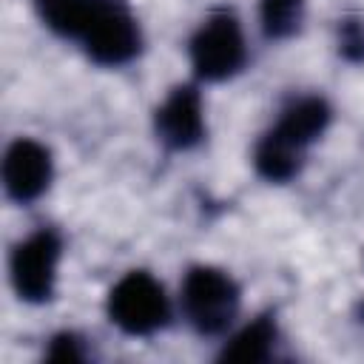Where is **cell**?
<instances>
[{
  "instance_id": "cell-14",
  "label": "cell",
  "mask_w": 364,
  "mask_h": 364,
  "mask_svg": "<svg viewBox=\"0 0 364 364\" xmlns=\"http://www.w3.org/2000/svg\"><path fill=\"white\" fill-rule=\"evenodd\" d=\"M341 46H344V54L350 57H364V31L353 23L344 26V34H341Z\"/></svg>"
},
{
  "instance_id": "cell-6",
  "label": "cell",
  "mask_w": 364,
  "mask_h": 364,
  "mask_svg": "<svg viewBox=\"0 0 364 364\" xmlns=\"http://www.w3.org/2000/svg\"><path fill=\"white\" fill-rule=\"evenodd\" d=\"M51 179V156L34 139H17L3 162V182L17 202L37 199Z\"/></svg>"
},
{
  "instance_id": "cell-8",
  "label": "cell",
  "mask_w": 364,
  "mask_h": 364,
  "mask_svg": "<svg viewBox=\"0 0 364 364\" xmlns=\"http://www.w3.org/2000/svg\"><path fill=\"white\" fill-rule=\"evenodd\" d=\"M327 119H330L327 102L318 100V97H304V100L293 102V105L282 114V119H279V125L273 128V134L282 136L284 142L296 145L299 151H304V148L327 128Z\"/></svg>"
},
{
  "instance_id": "cell-11",
  "label": "cell",
  "mask_w": 364,
  "mask_h": 364,
  "mask_svg": "<svg viewBox=\"0 0 364 364\" xmlns=\"http://www.w3.org/2000/svg\"><path fill=\"white\" fill-rule=\"evenodd\" d=\"M273 341H276L273 321L270 318H256L239 336L230 338V344L222 350V358L225 361H264L273 353Z\"/></svg>"
},
{
  "instance_id": "cell-13",
  "label": "cell",
  "mask_w": 364,
  "mask_h": 364,
  "mask_svg": "<svg viewBox=\"0 0 364 364\" xmlns=\"http://www.w3.org/2000/svg\"><path fill=\"white\" fill-rule=\"evenodd\" d=\"M48 358L54 361H80L82 353L77 347V338L74 336H60L51 341V350H48Z\"/></svg>"
},
{
  "instance_id": "cell-10",
  "label": "cell",
  "mask_w": 364,
  "mask_h": 364,
  "mask_svg": "<svg viewBox=\"0 0 364 364\" xmlns=\"http://www.w3.org/2000/svg\"><path fill=\"white\" fill-rule=\"evenodd\" d=\"M301 156H304V151L293 148L290 142H284L273 131H267L264 139L256 145V168L264 179H273V182L290 179L299 171Z\"/></svg>"
},
{
  "instance_id": "cell-7",
  "label": "cell",
  "mask_w": 364,
  "mask_h": 364,
  "mask_svg": "<svg viewBox=\"0 0 364 364\" xmlns=\"http://www.w3.org/2000/svg\"><path fill=\"white\" fill-rule=\"evenodd\" d=\"M202 102L191 85L173 88L156 111V134L171 148H191L202 139Z\"/></svg>"
},
{
  "instance_id": "cell-3",
  "label": "cell",
  "mask_w": 364,
  "mask_h": 364,
  "mask_svg": "<svg viewBox=\"0 0 364 364\" xmlns=\"http://www.w3.org/2000/svg\"><path fill=\"white\" fill-rule=\"evenodd\" d=\"M191 60L199 77L225 80L245 63V37L233 14H210L191 40Z\"/></svg>"
},
{
  "instance_id": "cell-2",
  "label": "cell",
  "mask_w": 364,
  "mask_h": 364,
  "mask_svg": "<svg viewBox=\"0 0 364 364\" xmlns=\"http://www.w3.org/2000/svg\"><path fill=\"white\" fill-rule=\"evenodd\" d=\"M108 316L119 330H125L131 336H148L165 324L168 299L156 279L134 270L125 279H119L117 287L111 290Z\"/></svg>"
},
{
  "instance_id": "cell-4",
  "label": "cell",
  "mask_w": 364,
  "mask_h": 364,
  "mask_svg": "<svg viewBox=\"0 0 364 364\" xmlns=\"http://www.w3.org/2000/svg\"><path fill=\"white\" fill-rule=\"evenodd\" d=\"M85 51L102 65L128 63L139 51V28L119 0H102L97 17L82 34Z\"/></svg>"
},
{
  "instance_id": "cell-9",
  "label": "cell",
  "mask_w": 364,
  "mask_h": 364,
  "mask_svg": "<svg viewBox=\"0 0 364 364\" xmlns=\"http://www.w3.org/2000/svg\"><path fill=\"white\" fill-rule=\"evenodd\" d=\"M102 0H40V17L48 28L65 37H80L88 31Z\"/></svg>"
},
{
  "instance_id": "cell-12",
  "label": "cell",
  "mask_w": 364,
  "mask_h": 364,
  "mask_svg": "<svg viewBox=\"0 0 364 364\" xmlns=\"http://www.w3.org/2000/svg\"><path fill=\"white\" fill-rule=\"evenodd\" d=\"M304 0H264L262 3V26L267 37H287L296 31L301 20Z\"/></svg>"
},
{
  "instance_id": "cell-5",
  "label": "cell",
  "mask_w": 364,
  "mask_h": 364,
  "mask_svg": "<svg viewBox=\"0 0 364 364\" xmlns=\"http://www.w3.org/2000/svg\"><path fill=\"white\" fill-rule=\"evenodd\" d=\"M57 259H60V239L51 230H40L17 245L11 256V279L26 301H43L51 296Z\"/></svg>"
},
{
  "instance_id": "cell-1",
  "label": "cell",
  "mask_w": 364,
  "mask_h": 364,
  "mask_svg": "<svg viewBox=\"0 0 364 364\" xmlns=\"http://www.w3.org/2000/svg\"><path fill=\"white\" fill-rule=\"evenodd\" d=\"M182 304L185 313L191 318V324L199 333H222L236 310H239V290L230 282V276H225L216 267H193L185 276V287H182Z\"/></svg>"
}]
</instances>
